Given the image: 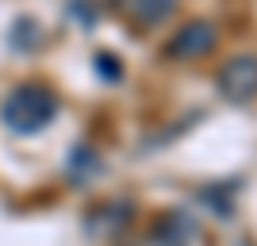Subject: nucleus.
Listing matches in <instances>:
<instances>
[{
  "mask_svg": "<svg viewBox=\"0 0 257 246\" xmlns=\"http://www.w3.org/2000/svg\"><path fill=\"white\" fill-rule=\"evenodd\" d=\"M173 8H177V0H131V12H135V20L142 27H154V23L169 20Z\"/></svg>",
  "mask_w": 257,
  "mask_h": 246,
  "instance_id": "5",
  "label": "nucleus"
},
{
  "mask_svg": "<svg viewBox=\"0 0 257 246\" xmlns=\"http://www.w3.org/2000/svg\"><path fill=\"white\" fill-rule=\"evenodd\" d=\"M192 235H196V223H192V215H184V212L161 215L158 227H154V242L158 246H188Z\"/></svg>",
  "mask_w": 257,
  "mask_h": 246,
  "instance_id": "4",
  "label": "nucleus"
},
{
  "mask_svg": "<svg viewBox=\"0 0 257 246\" xmlns=\"http://www.w3.org/2000/svg\"><path fill=\"white\" fill-rule=\"evenodd\" d=\"M58 112V97L46 85H20L16 93H8V100L0 104V119L8 123V131L16 135H35Z\"/></svg>",
  "mask_w": 257,
  "mask_h": 246,
  "instance_id": "1",
  "label": "nucleus"
},
{
  "mask_svg": "<svg viewBox=\"0 0 257 246\" xmlns=\"http://www.w3.org/2000/svg\"><path fill=\"white\" fill-rule=\"evenodd\" d=\"M242 246H249V242H242Z\"/></svg>",
  "mask_w": 257,
  "mask_h": 246,
  "instance_id": "6",
  "label": "nucleus"
},
{
  "mask_svg": "<svg viewBox=\"0 0 257 246\" xmlns=\"http://www.w3.org/2000/svg\"><path fill=\"white\" fill-rule=\"evenodd\" d=\"M219 93L230 104H246L257 97V54H238L219 69Z\"/></svg>",
  "mask_w": 257,
  "mask_h": 246,
  "instance_id": "2",
  "label": "nucleus"
},
{
  "mask_svg": "<svg viewBox=\"0 0 257 246\" xmlns=\"http://www.w3.org/2000/svg\"><path fill=\"white\" fill-rule=\"evenodd\" d=\"M211 46H215V27L207 20H192L188 27H181V31L173 35L169 54L173 58H200V54H207Z\"/></svg>",
  "mask_w": 257,
  "mask_h": 246,
  "instance_id": "3",
  "label": "nucleus"
}]
</instances>
